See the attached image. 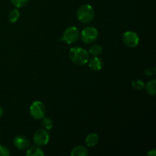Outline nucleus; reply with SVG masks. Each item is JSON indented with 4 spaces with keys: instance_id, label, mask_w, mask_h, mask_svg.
<instances>
[{
    "instance_id": "1",
    "label": "nucleus",
    "mask_w": 156,
    "mask_h": 156,
    "mask_svg": "<svg viewBox=\"0 0 156 156\" xmlns=\"http://www.w3.org/2000/svg\"><path fill=\"white\" fill-rule=\"evenodd\" d=\"M69 56L73 63L78 66H84L88 63L89 53L86 50L81 47H73L69 50Z\"/></svg>"
},
{
    "instance_id": "2",
    "label": "nucleus",
    "mask_w": 156,
    "mask_h": 156,
    "mask_svg": "<svg viewBox=\"0 0 156 156\" xmlns=\"http://www.w3.org/2000/svg\"><path fill=\"white\" fill-rule=\"evenodd\" d=\"M94 11L91 5L85 4L81 5L77 10V18L81 22L88 23L94 18Z\"/></svg>"
},
{
    "instance_id": "3",
    "label": "nucleus",
    "mask_w": 156,
    "mask_h": 156,
    "mask_svg": "<svg viewBox=\"0 0 156 156\" xmlns=\"http://www.w3.org/2000/svg\"><path fill=\"white\" fill-rule=\"evenodd\" d=\"M29 111H30V115L34 119L41 120L45 116L46 108L42 102L36 101L30 105Z\"/></svg>"
},
{
    "instance_id": "4",
    "label": "nucleus",
    "mask_w": 156,
    "mask_h": 156,
    "mask_svg": "<svg viewBox=\"0 0 156 156\" xmlns=\"http://www.w3.org/2000/svg\"><path fill=\"white\" fill-rule=\"evenodd\" d=\"M98 37V31L94 27H85L81 33L82 41L85 44H91L97 40Z\"/></svg>"
},
{
    "instance_id": "5",
    "label": "nucleus",
    "mask_w": 156,
    "mask_h": 156,
    "mask_svg": "<svg viewBox=\"0 0 156 156\" xmlns=\"http://www.w3.org/2000/svg\"><path fill=\"white\" fill-rule=\"evenodd\" d=\"M79 37V31L77 27H69L64 31L62 37L61 38V41H65L68 44H73L78 41Z\"/></svg>"
},
{
    "instance_id": "6",
    "label": "nucleus",
    "mask_w": 156,
    "mask_h": 156,
    "mask_svg": "<svg viewBox=\"0 0 156 156\" xmlns=\"http://www.w3.org/2000/svg\"><path fill=\"white\" fill-rule=\"evenodd\" d=\"M50 141V133L45 129H38L34 135V142L37 146L47 145Z\"/></svg>"
},
{
    "instance_id": "7",
    "label": "nucleus",
    "mask_w": 156,
    "mask_h": 156,
    "mask_svg": "<svg viewBox=\"0 0 156 156\" xmlns=\"http://www.w3.org/2000/svg\"><path fill=\"white\" fill-rule=\"evenodd\" d=\"M123 42L128 47L134 48L139 44L140 38L136 32L126 31L123 35Z\"/></svg>"
},
{
    "instance_id": "8",
    "label": "nucleus",
    "mask_w": 156,
    "mask_h": 156,
    "mask_svg": "<svg viewBox=\"0 0 156 156\" xmlns=\"http://www.w3.org/2000/svg\"><path fill=\"white\" fill-rule=\"evenodd\" d=\"M14 146L18 149H26L30 146V141L24 136H18L14 139Z\"/></svg>"
},
{
    "instance_id": "9",
    "label": "nucleus",
    "mask_w": 156,
    "mask_h": 156,
    "mask_svg": "<svg viewBox=\"0 0 156 156\" xmlns=\"http://www.w3.org/2000/svg\"><path fill=\"white\" fill-rule=\"evenodd\" d=\"M88 66L93 71H99L102 69V61L98 56H94L88 61Z\"/></svg>"
},
{
    "instance_id": "10",
    "label": "nucleus",
    "mask_w": 156,
    "mask_h": 156,
    "mask_svg": "<svg viewBox=\"0 0 156 156\" xmlns=\"http://www.w3.org/2000/svg\"><path fill=\"white\" fill-rule=\"evenodd\" d=\"M98 136L95 133H91L87 136L85 139V143L88 147H94L98 143Z\"/></svg>"
},
{
    "instance_id": "11",
    "label": "nucleus",
    "mask_w": 156,
    "mask_h": 156,
    "mask_svg": "<svg viewBox=\"0 0 156 156\" xmlns=\"http://www.w3.org/2000/svg\"><path fill=\"white\" fill-rule=\"evenodd\" d=\"M88 154V149L82 146H76L71 152L72 156H86Z\"/></svg>"
},
{
    "instance_id": "12",
    "label": "nucleus",
    "mask_w": 156,
    "mask_h": 156,
    "mask_svg": "<svg viewBox=\"0 0 156 156\" xmlns=\"http://www.w3.org/2000/svg\"><path fill=\"white\" fill-rule=\"evenodd\" d=\"M26 155L27 156H44V153L42 149L38 146H31L27 150Z\"/></svg>"
},
{
    "instance_id": "13",
    "label": "nucleus",
    "mask_w": 156,
    "mask_h": 156,
    "mask_svg": "<svg viewBox=\"0 0 156 156\" xmlns=\"http://www.w3.org/2000/svg\"><path fill=\"white\" fill-rule=\"evenodd\" d=\"M156 81L155 79H153V80H151L146 84V85H145L146 87V90L148 92V94H149L152 96H155L156 94Z\"/></svg>"
},
{
    "instance_id": "14",
    "label": "nucleus",
    "mask_w": 156,
    "mask_h": 156,
    "mask_svg": "<svg viewBox=\"0 0 156 156\" xmlns=\"http://www.w3.org/2000/svg\"><path fill=\"white\" fill-rule=\"evenodd\" d=\"M102 51H103V49H102L101 46L98 45V44H95V45H93L92 47H90L88 52L91 56H98L101 54Z\"/></svg>"
},
{
    "instance_id": "15",
    "label": "nucleus",
    "mask_w": 156,
    "mask_h": 156,
    "mask_svg": "<svg viewBox=\"0 0 156 156\" xmlns=\"http://www.w3.org/2000/svg\"><path fill=\"white\" fill-rule=\"evenodd\" d=\"M19 17H20L19 12H18V9H12V10L9 12L8 18H9V21H10L11 23H15L18 21Z\"/></svg>"
},
{
    "instance_id": "16",
    "label": "nucleus",
    "mask_w": 156,
    "mask_h": 156,
    "mask_svg": "<svg viewBox=\"0 0 156 156\" xmlns=\"http://www.w3.org/2000/svg\"><path fill=\"white\" fill-rule=\"evenodd\" d=\"M42 120V125L44 127V129L47 130H50L53 126V123L49 117H43Z\"/></svg>"
},
{
    "instance_id": "17",
    "label": "nucleus",
    "mask_w": 156,
    "mask_h": 156,
    "mask_svg": "<svg viewBox=\"0 0 156 156\" xmlns=\"http://www.w3.org/2000/svg\"><path fill=\"white\" fill-rule=\"evenodd\" d=\"M132 86L134 89L139 90V91H141L142 89L145 88V84L140 79H136V80L133 81L132 82Z\"/></svg>"
},
{
    "instance_id": "18",
    "label": "nucleus",
    "mask_w": 156,
    "mask_h": 156,
    "mask_svg": "<svg viewBox=\"0 0 156 156\" xmlns=\"http://www.w3.org/2000/svg\"><path fill=\"white\" fill-rule=\"evenodd\" d=\"M12 5L16 8H22L28 3L29 0H11Z\"/></svg>"
},
{
    "instance_id": "19",
    "label": "nucleus",
    "mask_w": 156,
    "mask_h": 156,
    "mask_svg": "<svg viewBox=\"0 0 156 156\" xmlns=\"http://www.w3.org/2000/svg\"><path fill=\"white\" fill-rule=\"evenodd\" d=\"M10 155L9 149L6 146L0 145V156H9Z\"/></svg>"
},
{
    "instance_id": "20",
    "label": "nucleus",
    "mask_w": 156,
    "mask_h": 156,
    "mask_svg": "<svg viewBox=\"0 0 156 156\" xmlns=\"http://www.w3.org/2000/svg\"><path fill=\"white\" fill-rule=\"evenodd\" d=\"M154 71H155V70H154L153 69L150 68V67H149V68H147L146 70H145L144 73H145V74L146 75V76H152V75H153Z\"/></svg>"
},
{
    "instance_id": "21",
    "label": "nucleus",
    "mask_w": 156,
    "mask_h": 156,
    "mask_svg": "<svg viewBox=\"0 0 156 156\" xmlns=\"http://www.w3.org/2000/svg\"><path fill=\"white\" fill-rule=\"evenodd\" d=\"M148 155L155 156L156 155V150H155V149H152V150H151L150 152H149V153H148Z\"/></svg>"
},
{
    "instance_id": "22",
    "label": "nucleus",
    "mask_w": 156,
    "mask_h": 156,
    "mask_svg": "<svg viewBox=\"0 0 156 156\" xmlns=\"http://www.w3.org/2000/svg\"><path fill=\"white\" fill-rule=\"evenodd\" d=\"M3 113H4V111H3L2 108L1 107H0V117H1L3 115Z\"/></svg>"
}]
</instances>
